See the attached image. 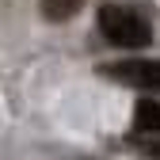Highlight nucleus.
<instances>
[{
	"mask_svg": "<svg viewBox=\"0 0 160 160\" xmlns=\"http://www.w3.org/2000/svg\"><path fill=\"white\" fill-rule=\"evenodd\" d=\"M80 4L84 0H42V15L50 23H61V19H72L80 12Z\"/></svg>",
	"mask_w": 160,
	"mask_h": 160,
	"instance_id": "4",
	"label": "nucleus"
},
{
	"mask_svg": "<svg viewBox=\"0 0 160 160\" xmlns=\"http://www.w3.org/2000/svg\"><path fill=\"white\" fill-rule=\"evenodd\" d=\"M95 23H99V34L111 46H122V50H141L152 38L149 19L137 8H130V4H103L99 15H95Z\"/></svg>",
	"mask_w": 160,
	"mask_h": 160,
	"instance_id": "1",
	"label": "nucleus"
},
{
	"mask_svg": "<svg viewBox=\"0 0 160 160\" xmlns=\"http://www.w3.org/2000/svg\"><path fill=\"white\" fill-rule=\"evenodd\" d=\"M133 126L141 133H160V103H152V99H141V103L133 107Z\"/></svg>",
	"mask_w": 160,
	"mask_h": 160,
	"instance_id": "3",
	"label": "nucleus"
},
{
	"mask_svg": "<svg viewBox=\"0 0 160 160\" xmlns=\"http://www.w3.org/2000/svg\"><path fill=\"white\" fill-rule=\"evenodd\" d=\"M137 145H141L149 156H156V160H160V133H156V137H145V141H137Z\"/></svg>",
	"mask_w": 160,
	"mask_h": 160,
	"instance_id": "5",
	"label": "nucleus"
},
{
	"mask_svg": "<svg viewBox=\"0 0 160 160\" xmlns=\"http://www.w3.org/2000/svg\"><path fill=\"white\" fill-rule=\"evenodd\" d=\"M99 72L118 80V84H126V88L160 92V61H114V65H103Z\"/></svg>",
	"mask_w": 160,
	"mask_h": 160,
	"instance_id": "2",
	"label": "nucleus"
}]
</instances>
